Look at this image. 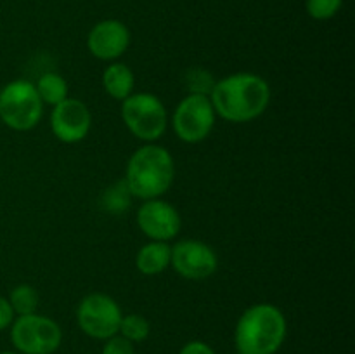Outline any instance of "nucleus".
Listing matches in <instances>:
<instances>
[{"instance_id":"nucleus-1","label":"nucleus","mask_w":355,"mask_h":354,"mask_svg":"<svg viewBox=\"0 0 355 354\" xmlns=\"http://www.w3.org/2000/svg\"><path fill=\"white\" fill-rule=\"evenodd\" d=\"M270 96L267 80L250 71L232 73L217 80L208 94L215 115L231 124H246L266 113Z\"/></svg>"},{"instance_id":"nucleus-2","label":"nucleus","mask_w":355,"mask_h":354,"mask_svg":"<svg viewBox=\"0 0 355 354\" xmlns=\"http://www.w3.org/2000/svg\"><path fill=\"white\" fill-rule=\"evenodd\" d=\"M288 333L284 312L269 302L250 305L239 316L234 328L238 354H276L283 347Z\"/></svg>"},{"instance_id":"nucleus-3","label":"nucleus","mask_w":355,"mask_h":354,"mask_svg":"<svg viewBox=\"0 0 355 354\" xmlns=\"http://www.w3.org/2000/svg\"><path fill=\"white\" fill-rule=\"evenodd\" d=\"M175 179L172 153L156 142H146L135 149L125 169V187L141 200L162 198Z\"/></svg>"},{"instance_id":"nucleus-4","label":"nucleus","mask_w":355,"mask_h":354,"mask_svg":"<svg viewBox=\"0 0 355 354\" xmlns=\"http://www.w3.org/2000/svg\"><path fill=\"white\" fill-rule=\"evenodd\" d=\"M120 115L128 132L144 142H156L168 127L165 104L155 94H130L121 101Z\"/></svg>"},{"instance_id":"nucleus-5","label":"nucleus","mask_w":355,"mask_h":354,"mask_svg":"<svg viewBox=\"0 0 355 354\" xmlns=\"http://www.w3.org/2000/svg\"><path fill=\"white\" fill-rule=\"evenodd\" d=\"M44 115V103L35 83L28 80H12L0 90V120L17 132L37 127Z\"/></svg>"},{"instance_id":"nucleus-6","label":"nucleus","mask_w":355,"mask_h":354,"mask_svg":"<svg viewBox=\"0 0 355 354\" xmlns=\"http://www.w3.org/2000/svg\"><path fill=\"white\" fill-rule=\"evenodd\" d=\"M10 342L21 354H54L62 344V330L54 319L38 312L16 316L10 325Z\"/></svg>"},{"instance_id":"nucleus-7","label":"nucleus","mask_w":355,"mask_h":354,"mask_svg":"<svg viewBox=\"0 0 355 354\" xmlns=\"http://www.w3.org/2000/svg\"><path fill=\"white\" fill-rule=\"evenodd\" d=\"M214 106L205 94H187L172 115V128L177 137L187 144H198L211 134L215 127Z\"/></svg>"},{"instance_id":"nucleus-8","label":"nucleus","mask_w":355,"mask_h":354,"mask_svg":"<svg viewBox=\"0 0 355 354\" xmlns=\"http://www.w3.org/2000/svg\"><path fill=\"white\" fill-rule=\"evenodd\" d=\"M121 307L111 295L94 292L85 295L76 307V323L85 335L107 340L116 335L121 321Z\"/></svg>"},{"instance_id":"nucleus-9","label":"nucleus","mask_w":355,"mask_h":354,"mask_svg":"<svg viewBox=\"0 0 355 354\" xmlns=\"http://www.w3.org/2000/svg\"><path fill=\"white\" fill-rule=\"evenodd\" d=\"M170 266L184 280L201 281L214 276L218 267V257L208 243L186 238L172 245Z\"/></svg>"},{"instance_id":"nucleus-10","label":"nucleus","mask_w":355,"mask_h":354,"mask_svg":"<svg viewBox=\"0 0 355 354\" xmlns=\"http://www.w3.org/2000/svg\"><path fill=\"white\" fill-rule=\"evenodd\" d=\"M135 219H137V226L142 235L148 236L151 242L168 243L179 235L182 228L179 210L163 198L142 201Z\"/></svg>"},{"instance_id":"nucleus-11","label":"nucleus","mask_w":355,"mask_h":354,"mask_svg":"<svg viewBox=\"0 0 355 354\" xmlns=\"http://www.w3.org/2000/svg\"><path fill=\"white\" fill-rule=\"evenodd\" d=\"M92 128V113L83 101L66 97L52 106L51 130L64 144H76L89 135Z\"/></svg>"},{"instance_id":"nucleus-12","label":"nucleus","mask_w":355,"mask_h":354,"mask_svg":"<svg viewBox=\"0 0 355 354\" xmlns=\"http://www.w3.org/2000/svg\"><path fill=\"white\" fill-rule=\"evenodd\" d=\"M130 45V30L118 19H104L94 24L87 35V49L99 61H116Z\"/></svg>"},{"instance_id":"nucleus-13","label":"nucleus","mask_w":355,"mask_h":354,"mask_svg":"<svg viewBox=\"0 0 355 354\" xmlns=\"http://www.w3.org/2000/svg\"><path fill=\"white\" fill-rule=\"evenodd\" d=\"M172 245L166 242H149L139 248L135 255V267L146 276L162 274L170 266Z\"/></svg>"},{"instance_id":"nucleus-14","label":"nucleus","mask_w":355,"mask_h":354,"mask_svg":"<svg viewBox=\"0 0 355 354\" xmlns=\"http://www.w3.org/2000/svg\"><path fill=\"white\" fill-rule=\"evenodd\" d=\"M135 75L125 62L113 61L103 71V87L110 97L116 101H125L134 94Z\"/></svg>"},{"instance_id":"nucleus-15","label":"nucleus","mask_w":355,"mask_h":354,"mask_svg":"<svg viewBox=\"0 0 355 354\" xmlns=\"http://www.w3.org/2000/svg\"><path fill=\"white\" fill-rule=\"evenodd\" d=\"M35 89H37L42 103L51 104V106H55L61 101H64L66 97H69L68 82L64 80V76L54 71H47L38 76L37 83H35Z\"/></svg>"},{"instance_id":"nucleus-16","label":"nucleus","mask_w":355,"mask_h":354,"mask_svg":"<svg viewBox=\"0 0 355 354\" xmlns=\"http://www.w3.org/2000/svg\"><path fill=\"white\" fill-rule=\"evenodd\" d=\"M7 301H9L10 307H12L14 314L16 316L31 314V312H37L38 292L35 290V287H31V285L21 283L10 290Z\"/></svg>"},{"instance_id":"nucleus-17","label":"nucleus","mask_w":355,"mask_h":354,"mask_svg":"<svg viewBox=\"0 0 355 354\" xmlns=\"http://www.w3.org/2000/svg\"><path fill=\"white\" fill-rule=\"evenodd\" d=\"M149 332H151V325H149V321L142 314L132 312V314L121 316L120 328H118V335H121L123 339L130 340L132 344L142 342V340L148 339Z\"/></svg>"},{"instance_id":"nucleus-18","label":"nucleus","mask_w":355,"mask_h":354,"mask_svg":"<svg viewBox=\"0 0 355 354\" xmlns=\"http://www.w3.org/2000/svg\"><path fill=\"white\" fill-rule=\"evenodd\" d=\"M343 0H307L305 9L307 14L315 21H328L338 14L342 9Z\"/></svg>"},{"instance_id":"nucleus-19","label":"nucleus","mask_w":355,"mask_h":354,"mask_svg":"<svg viewBox=\"0 0 355 354\" xmlns=\"http://www.w3.org/2000/svg\"><path fill=\"white\" fill-rule=\"evenodd\" d=\"M101 354H135L134 344L130 340L123 339L121 335H113L107 340H104V346Z\"/></svg>"},{"instance_id":"nucleus-20","label":"nucleus","mask_w":355,"mask_h":354,"mask_svg":"<svg viewBox=\"0 0 355 354\" xmlns=\"http://www.w3.org/2000/svg\"><path fill=\"white\" fill-rule=\"evenodd\" d=\"M201 80L203 82H211V75L208 71H205V69H193V71H189V80H187V87H189L191 92L189 94H205V96H208L207 90L203 89V85H201Z\"/></svg>"},{"instance_id":"nucleus-21","label":"nucleus","mask_w":355,"mask_h":354,"mask_svg":"<svg viewBox=\"0 0 355 354\" xmlns=\"http://www.w3.org/2000/svg\"><path fill=\"white\" fill-rule=\"evenodd\" d=\"M179 354H217L214 351V347L208 346L203 340H191V342L184 344V347L180 349Z\"/></svg>"},{"instance_id":"nucleus-22","label":"nucleus","mask_w":355,"mask_h":354,"mask_svg":"<svg viewBox=\"0 0 355 354\" xmlns=\"http://www.w3.org/2000/svg\"><path fill=\"white\" fill-rule=\"evenodd\" d=\"M14 318H16V314H14L12 307H10L9 301H7L6 297H2L0 295V332L6 328H9L10 325H12Z\"/></svg>"},{"instance_id":"nucleus-23","label":"nucleus","mask_w":355,"mask_h":354,"mask_svg":"<svg viewBox=\"0 0 355 354\" xmlns=\"http://www.w3.org/2000/svg\"><path fill=\"white\" fill-rule=\"evenodd\" d=\"M0 354H21V353H17V351H3V353Z\"/></svg>"}]
</instances>
